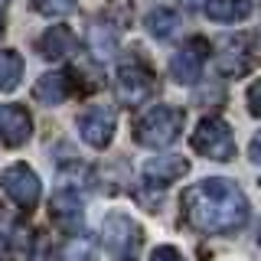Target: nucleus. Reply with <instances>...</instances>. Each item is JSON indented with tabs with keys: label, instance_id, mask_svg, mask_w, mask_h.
<instances>
[{
	"label": "nucleus",
	"instance_id": "nucleus-11",
	"mask_svg": "<svg viewBox=\"0 0 261 261\" xmlns=\"http://www.w3.org/2000/svg\"><path fill=\"white\" fill-rule=\"evenodd\" d=\"M39 56L49 62H59V59H69L72 53L79 49V39H75V33H72L69 27H49L43 36H39Z\"/></svg>",
	"mask_w": 261,
	"mask_h": 261
},
{
	"label": "nucleus",
	"instance_id": "nucleus-28",
	"mask_svg": "<svg viewBox=\"0 0 261 261\" xmlns=\"http://www.w3.org/2000/svg\"><path fill=\"white\" fill-rule=\"evenodd\" d=\"M258 183H261V179H258Z\"/></svg>",
	"mask_w": 261,
	"mask_h": 261
},
{
	"label": "nucleus",
	"instance_id": "nucleus-24",
	"mask_svg": "<svg viewBox=\"0 0 261 261\" xmlns=\"http://www.w3.org/2000/svg\"><path fill=\"white\" fill-rule=\"evenodd\" d=\"M248 157L255 160V163H261V130L255 137H251V147H248Z\"/></svg>",
	"mask_w": 261,
	"mask_h": 261
},
{
	"label": "nucleus",
	"instance_id": "nucleus-27",
	"mask_svg": "<svg viewBox=\"0 0 261 261\" xmlns=\"http://www.w3.org/2000/svg\"><path fill=\"white\" fill-rule=\"evenodd\" d=\"M7 4H10V0H0V10H4V7H7Z\"/></svg>",
	"mask_w": 261,
	"mask_h": 261
},
{
	"label": "nucleus",
	"instance_id": "nucleus-18",
	"mask_svg": "<svg viewBox=\"0 0 261 261\" xmlns=\"http://www.w3.org/2000/svg\"><path fill=\"white\" fill-rule=\"evenodd\" d=\"M20 79H23L20 53H13V49L0 53V92H13V88L20 85Z\"/></svg>",
	"mask_w": 261,
	"mask_h": 261
},
{
	"label": "nucleus",
	"instance_id": "nucleus-14",
	"mask_svg": "<svg viewBox=\"0 0 261 261\" xmlns=\"http://www.w3.org/2000/svg\"><path fill=\"white\" fill-rule=\"evenodd\" d=\"M0 248H33V239L27 225L20 222V216L0 206Z\"/></svg>",
	"mask_w": 261,
	"mask_h": 261
},
{
	"label": "nucleus",
	"instance_id": "nucleus-26",
	"mask_svg": "<svg viewBox=\"0 0 261 261\" xmlns=\"http://www.w3.org/2000/svg\"><path fill=\"white\" fill-rule=\"evenodd\" d=\"M255 235H258V245H261V222H258V232Z\"/></svg>",
	"mask_w": 261,
	"mask_h": 261
},
{
	"label": "nucleus",
	"instance_id": "nucleus-2",
	"mask_svg": "<svg viewBox=\"0 0 261 261\" xmlns=\"http://www.w3.org/2000/svg\"><path fill=\"white\" fill-rule=\"evenodd\" d=\"M179 130H183V111L157 105L134 124V141L141 147H167L179 137Z\"/></svg>",
	"mask_w": 261,
	"mask_h": 261
},
{
	"label": "nucleus",
	"instance_id": "nucleus-10",
	"mask_svg": "<svg viewBox=\"0 0 261 261\" xmlns=\"http://www.w3.org/2000/svg\"><path fill=\"white\" fill-rule=\"evenodd\" d=\"M186 170H190L186 157L163 153V157H153V160L144 163V167H141V176H144V183H150V186H170V183H176Z\"/></svg>",
	"mask_w": 261,
	"mask_h": 261
},
{
	"label": "nucleus",
	"instance_id": "nucleus-8",
	"mask_svg": "<svg viewBox=\"0 0 261 261\" xmlns=\"http://www.w3.org/2000/svg\"><path fill=\"white\" fill-rule=\"evenodd\" d=\"M79 134L88 147H108L114 137V111L105 105H92L79 114Z\"/></svg>",
	"mask_w": 261,
	"mask_h": 261
},
{
	"label": "nucleus",
	"instance_id": "nucleus-3",
	"mask_svg": "<svg viewBox=\"0 0 261 261\" xmlns=\"http://www.w3.org/2000/svg\"><path fill=\"white\" fill-rule=\"evenodd\" d=\"M141 242H144V232L127 212H111L105 219V248L114 261H137Z\"/></svg>",
	"mask_w": 261,
	"mask_h": 261
},
{
	"label": "nucleus",
	"instance_id": "nucleus-23",
	"mask_svg": "<svg viewBox=\"0 0 261 261\" xmlns=\"http://www.w3.org/2000/svg\"><path fill=\"white\" fill-rule=\"evenodd\" d=\"M248 111L255 114V118H261V79L248 88Z\"/></svg>",
	"mask_w": 261,
	"mask_h": 261
},
{
	"label": "nucleus",
	"instance_id": "nucleus-1",
	"mask_svg": "<svg viewBox=\"0 0 261 261\" xmlns=\"http://www.w3.org/2000/svg\"><path fill=\"white\" fill-rule=\"evenodd\" d=\"M179 206H183V219L190 222V228L216 232V235H228L235 228H242L251 216L248 196L242 193V186L235 179L225 176L199 179L183 193Z\"/></svg>",
	"mask_w": 261,
	"mask_h": 261
},
{
	"label": "nucleus",
	"instance_id": "nucleus-12",
	"mask_svg": "<svg viewBox=\"0 0 261 261\" xmlns=\"http://www.w3.org/2000/svg\"><path fill=\"white\" fill-rule=\"evenodd\" d=\"M49 212H53V219L62 228H79L82 216H85V202H82L79 193H72V190H56L53 202H49Z\"/></svg>",
	"mask_w": 261,
	"mask_h": 261
},
{
	"label": "nucleus",
	"instance_id": "nucleus-19",
	"mask_svg": "<svg viewBox=\"0 0 261 261\" xmlns=\"http://www.w3.org/2000/svg\"><path fill=\"white\" fill-rule=\"evenodd\" d=\"M59 261H95V242L88 235H75L65 242V248L59 251Z\"/></svg>",
	"mask_w": 261,
	"mask_h": 261
},
{
	"label": "nucleus",
	"instance_id": "nucleus-15",
	"mask_svg": "<svg viewBox=\"0 0 261 261\" xmlns=\"http://www.w3.org/2000/svg\"><path fill=\"white\" fill-rule=\"evenodd\" d=\"M251 13V0H206V16L212 23H242Z\"/></svg>",
	"mask_w": 261,
	"mask_h": 261
},
{
	"label": "nucleus",
	"instance_id": "nucleus-16",
	"mask_svg": "<svg viewBox=\"0 0 261 261\" xmlns=\"http://www.w3.org/2000/svg\"><path fill=\"white\" fill-rule=\"evenodd\" d=\"M216 65H219V72L222 75H232V79H239V75H245V72H251V56L242 49V43L239 39H232V43L225 46V53L216 59Z\"/></svg>",
	"mask_w": 261,
	"mask_h": 261
},
{
	"label": "nucleus",
	"instance_id": "nucleus-5",
	"mask_svg": "<svg viewBox=\"0 0 261 261\" xmlns=\"http://www.w3.org/2000/svg\"><path fill=\"white\" fill-rule=\"evenodd\" d=\"M0 190L7 193V199H13L20 209H33L39 202V193H43V183L33 173V167L27 163H13V167L4 170L0 176Z\"/></svg>",
	"mask_w": 261,
	"mask_h": 261
},
{
	"label": "nucleus",
	"instance_id": "nucleus-13",
	"mask_svg": "<svg viewBox=\"0 0 261 261\" xmlns=\"http://www.w3.org/2000/svg\"><path fill=\"white\" fill-rule=\"evenodd\" d=\"M72 92H75V85H72L69 72H49V75H43V79L36 82V88H33L36 101H43V105H59Z\"/></svg>",
	"mask_w": 261,
	"mask_h": 261
},
{
	"label": "nucleus",
	"instance_id": "nucleus-7",
	"mask_svg": "<svg viewBox=\"0 0 261 261\" xmlns=\"http://www.w3.org/2000/svg\"><path fill=\"white\" fill-rule=\"evenodd\" d=\"M114 92L124 105H141L153 92V72L137 62H124L114 72Z\"/></svg>",
	"mask_w": 261,
	"mask_h": 261
},
{
	"label": "nucleus",
	"instance_id": "nucleus-22",
	"mask_svg": "<svg viewBox=\"0 0 261 261\" xmlns=\"http://www.w3.org/2000/svg\"><path fill=\"white\" fill-rule=\"evenodd\" d=\"M150 261H186V258L179 255V251L173 248V245H160V248L150 255Z\"/></svg>",
	"mask_w": 261,
	"mask_h": 261
},
{
	"label": "nucleus",
	"instance_id": "nucleus-17",
	"mask_svg": "<svg viewBox=\"0 0 261 261\" xmlns=\"http://www.w3.org/2000/svg\"><path fill=\"white\" fill-rule=\"evenodd\" d=\"M144 23H147V33L157 36V39H173L179 33V16L170 10V7H153Z\"/></svg>",
	"mask_w": 261,
	"mask_h": 261
},
{
	"label": "nucleus",
	"instance_id": "nucleus-9",
	"mask_svg": "<svg viewBox=\"0 0 261 261\" xmlns=\"http://www.w3.org/2000/svg\"><path fill=\"white\" fill-rule=\"evenodd\" d=\"M33 137V121L23 105H0V141L7 147H23Z\"/></svg>",
	"mask_w": 261,
	"mask_h": 261
},
{
	"label": "nucleus",
	"instance_id": "nucleus-4",
	"mask_svg": "<svg viewBox=\"0 0 261 261\" xmlns=\"http://www.w3.org/2000/svg\"><path fill=\"white\" fill-rule=\"evenodd\" d=\"M193 147H196V153H202V157H209V160H219V163L232 160L235 157L232 127H228L222 118H202L193 130Z\"/></svg>",
	"mask_w": 261,
	"mask_h": 261
},
{
	"label": "nucleus",
	"instance_id": "nucleus-25",
	"mask_svg": "<svg viewBox=\"0 0 261 261\" xmlns=\"http://www.w3.org/2000/svg\"><path fill=\"white\" fill-rule=\"evenodd\" d=\"M179 7H183V10H199L202 0H179Z\"/></svg>",
	"mask_w": 261,
	"mask_h": 261
},
{
	"label": "nucleus",
	"instance_id": "nucleus-20",
	"mask_svg": "<svg viewBox=\"0 0 261 261\" xmlns=\"http://www.w3.org/2000/svg\"><path fill=\"white\" fill-rule=\"evenodd\" d=\"M33 10L43 16H69L75 10V0H33Z\"/></svg>",
	"mask_w": 261,
	"mask_h": 261
},
{
	"label": "nucleus",
	"instance_id": "nucleus-6",
	"mask_svg": "<svg viewBox=\"0 0 261 261\" xmlns=\"http://www.w3.org/2000/svg\"><path fill=\"white\" fill-rule=\"evenodd\" d=\"M206 59H209V43L202 36H193L190 43L170 59V75H173V82H179V85H196L199 75H202Z\"/></svg>",
	"mask_w": 261,
	"mask_h": 261
},
{
	"label": "nucleus",
	"instance_id": "nucleus-21",
	"mask_svg": "<svg viewBox=\"0 0 261 261\" xmlns=\"http://www.w3.org/2000/svg\"><path fill=\"white\" fill-rule=\"evenodd\" d=\"M92 46H95V53L108 56L111 49H114V30L111 27H101V23H92Z\"/></svg>",
	"mask_w": 261,
	"mask_h": 261
}]
</instances>
